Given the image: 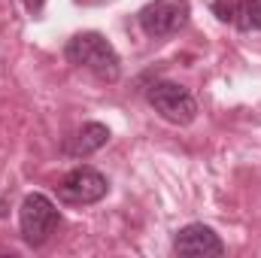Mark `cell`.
<instances>
[{
	"instance_id": "5",
	"label": "cell",
	"mask_w": 261,
	"mask_h": 258,
	"mask_svg": "<svg viewBox=\"0 0 261 258\" xmlns=\"http://www.w3.org/2000/svg\"><path fill=\"white\" fill-rule=\"evenodd\" d=\"M110 192V183L100 170L94 167H73L58 186V197L67 203H97Z\"/></svg>"
},
{
	"instance_id": "4",
	"label": "cell",
	"mask_w": 261,
	"mask_h": 258,
	"mask_svg": "<svg viewBox=\"0 0 261 258\" xmlns=\"http://www.w3.org/2000/svg\"><path fill=\"white\" fill-rule=\"evenodd\" d=\"M189 15H192V3L189 0H152V3H146L140 9L137 21H140V28L149 37L164 40V37L179 34L189 24Z\"/></svg>"
},
{
	"instance_id": "2",
	"label": "cell",
	"mask_w": 261,
	"mask_h": 258,
	"mask_svg": "<svg viewBox=\"0 0 261 258\" xmlns=\"http://www.w3.org/2000/svg\"><path fill=\"white\" fill-rule=\"evenodd\" d=\"M146 100L170 125H189L197 116V100L192 97V91L186 85H179V82H167V79L152 82L146 88Z\"/></svg>"
},
{
	"instance_id": "9",
	"label": "cell",
	"mask_w": 261,
	"mask_h": 258,
	"mask_svg": "<svg viewBox=\"0 0 261 258\" xmlns=\"http://www.w3.org/2000/svg\"><path fill=\"white\" fill-rule=\"evenodd\" d=\"M21 3H24V9H28L31 15H40L43 6H46V0H21Z\"/></svg>"
},
{
	"instance_id": "7",
	"label": "cell",
	"mask_w": 261,
	"mask_h": 258,
	"mask_svg": "<svg viewBox=\"0 0 261 258\" xmlns=\"http://www.w3.org/2000/svg\"><path fill=\"white\" fill-rule=\"evenodd\" d=\"M107 143H110V128H107V125H100V122H85L82 128H76L70 137H64L61 149H64V155H70V158H88V155H94L97 149H103Z\"/></svg>"
},
{
	"instance_id": "6",
	"label": "cell",
	"mask_w": 261,
	"mask_h": 258,
	"mask_svg": "<svg viewBox=\"0 0 261 258\" xmlns=\"http://www.w3.org/2000/svg\"><path fill=\"white\" fill-rule=\"evenodd\" d=\"M173 252L189 258H206V255H225V243L219 240V234L203 225V222H192L186 225L176 237H173Z\"/></svg>"
},
{
	"instance_id": "1",
	"label": "cell",
	"mask_w": 261,
	"mask_h": 258,
	"mask_svg": "<svg viewBox=\"0 0 261 258\" xmlns=\"http://www.w3.org/2000/svg\"><path fill=\"white\" fill-rule=\"evenodd\" d=\"M64 55H67L70 64L91 70V73H94L97 79H103V82H116V79L122 76V58H119L116 46H113L103 34H97V31L73 34L64 46Z\"/></svg>"
},
{
	"instance_id": "8",
	"label": "cell",
	"mask_w": 261,
	"mask_h": 258,
	"mask_svg": "<svg viewBox=\"0 0 261 258\" xmlns=\"http://www.w3.org/2000/svg\"><path fill=\"white\" fill-rule=\"evenodd\" d=\"M213 9L240 31H261V0H216Z\"/></svg>"
},
{
	"instance_id": "3",
	"label": "cell",
	"mask_w": 261,
	"mask_h": 258,
	"mask_svg": "<svg viewBox=\"0 0 261 258\" xmlns=\"http://www.w3.org/2000/svg\"><path fill=\"white\" fill-rule=\"evenodd\" d=\"M58 222H61V213H58V207H55L46 194L34 192L21 200L18 225H21V237H24L31 246H43V243L52 237V231L58 228Z\"/></svg>"
}]
</instances>
